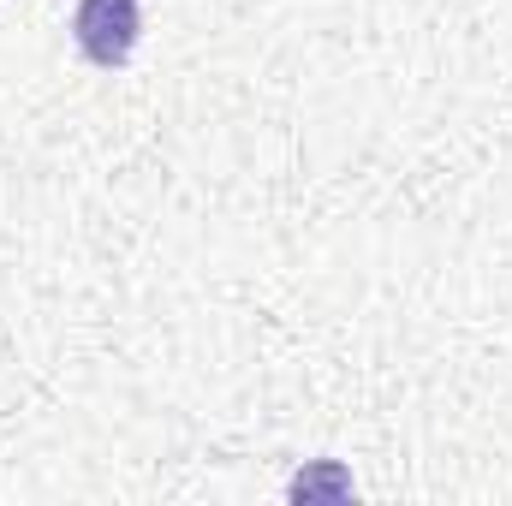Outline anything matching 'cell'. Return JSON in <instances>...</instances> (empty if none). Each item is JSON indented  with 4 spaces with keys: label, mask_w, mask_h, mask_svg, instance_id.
Segmentation results:
<instances>
[{
    "label": "cell",
    "mask_w": 512,
    "mask_h": 506,
    "mask_svg": "<svg viewBox=\"0 0 512 506\" xmlns=\"http://www.w3.org/2000/svg\"><path fill=\"white\" fill-rule=\"evenodd\" d=\"M137 36H143V6L137 0H78V12H72V42L102 72L126 66L137 54Z\"/></svg>",
    "instance_id": "cell-1"
},
{
    "label": "cell",
    "mask_w": 512,
    "mask_h": 506,
    "mask_svg": "<svg viewBox=\"0 0 512 506\" xmlns=\"http://www.w3.org/2000/svg\"><path fill=\"white\" fill-rule=\"evenodd\" d=\"M316 489H340V495H346L352 483H346L340 471H322V477H298V483H292V495H316Z\"/></svg>",
    "instance_id": "cell-2"
}]
</instances>
